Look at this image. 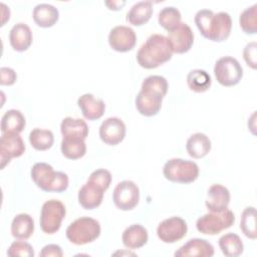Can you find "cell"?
<instances>
[{"mask_svg": "<svg viewBox=\"0 0 257 257\" xmlns=\"http://www.w3.org/2000/svg\"><path fill=\"white\" fill-rule=\"evenodd\" d=\"M105 5L108 7L110 10H119L121 7L125 4V1H105Z\"/></svg>", "mask_w": 257, "mask_h": 257, "instance_id": "41", "label": "cell"}, {"mask_svg": "<svg viewBox=\"0 0 257 257\" xmlns=\"http://www.w3.org/2000/svg\"><path fill=\"white\" fill-rule=\"evenodd\" d=\"M230 198V192L225 186L214 184L208 189L205 204L210 212H222L228 209Z\"/></svg>", "mask_w": 257, "mask_h": 257, "instance_id": "18", "label": "cell"}, {"mask_svg": "<svg viewBox=\"0 0 257 257\" xmlns=\"http://www.w3.org/2000/svg\"><path fill=\"white\" fill-rule=\"evenodd\" d=\"M187 84L195 92H204L210 88L212 78L204 69H193L187 75Z\"/></svg>", "mask_w": 257, "mask_h": 257, "instance_id": "30", "label": "cell"}, {"mask_svg": "<svg viewBox=\"0 0 257 257\" xmlns=\"http://www.w3.org/2000/svg\"><path fill=\"white\" fill-rule=\"evenodd\" d=\"M60 132L63 138H75L85 140L88 136L87 123L81 118L71 116L64 117L60 123Z\"/></svg>", "mask_w": 257, "mask_h": 257, "instance_id": "25", "label": "cell"}, {"mask_svg": "<svg viewBox=\"0 0 257 257\" xmlns=\"http://www.w3.org/2000/svg\"><path fill=\"white\" fill-rule=\"evenodd\" d=\"M60 149L62 155L69 160L80 159L86 153V145L82 139L62 138Z\"/></svg>", "mask_w": 257, "mask_h": 257, "instance_id": "29", "label": "cell"}, {"mask_svg": "<svg viewBox=\"0 0 257 257\" xmlns=\"http://www.w3.org/2000/svg\"><path fill=\"white\" fill-rule=\"evenodd\" d=\"M125 124L116 116L107 117L99 126V138L108 146H116L123 141L125 137Z\"/></svg>", "mask_w": 257, "mask_h": 257, "instance_id": "15", "label": "cell"}, {"mask_svg": "<svg viewBox=\"0 0 257 257\" xmlns=\"http://www.w3.org/2000/svg\"><path fill=\"white\" fill-rule=\"evenodd\" d=\"M215 253L214 246L206 239L193 238L181 246L176 252V257H212Z\"/></svg>", "mask_w": 257, "mask_h": 257, "instance_id": "16", "label": "cell"}, {"mask_svg": "<svg viewBox=\"0 0 257 257\" xmlns=\"http://www.w3.org/2000/svg\"><path fill=\"white\" fill-rule=\"evenodd\" d=\"M40 257H61L63 256V252L60 246L56 245V244H48L45 245L40 253H39Z\"/></svg>", "mask_w": 257, "mask_h": 257, "instance_id": "40", "label": "cell"}, {"mask_svg": "<svg viewBox=\"0 0 257 257\" xmlns=\"http://www.w3.org/2000/svg\"><path fill=\"white\" fill-rule=\"evenodd\" d=\"M243 58L248 66L253 69L257 67V43L255 41L249 42L243 49Z\"/></svg>", "mask_w": 257, "mask_h": 257, "instance_id": "38", "label": "cell"}, {"mask_svg": "<svg viewBox=\"0 0 257 257\" xmlns=\"http://www.w3.org/2000/svg\"><path fill=\"white\" fill-rule=\"evenodd\" d=\"M31 179L35 185L45 192H64L68 188V176L63 172H55L47 163H35L31 168Z\"/></svg>", "mask_w": 257, "mask_h": 257, "instance_id": "3", "label": "cell"}, {"mask_svg": "<svg viewBox=\"0 0 257 257\" xmlns=\"http://www.w3.org/2000/svg\"><path fill=\"white\" fill-rule=\"evenodd\" d=\"M211 141L203 133H195L187 140L186 150L190 157L194 159H202L211 151Z\"/></svg>", "mask_w": 257, "mask_h": 257, "instance_id": "23", "label": "cell"}, {"mask_svg": "<svg viewBox=\"0 0 257 257\" xmlns=\"http://www.w3.org/2000/svg\"><path fill=\"white\" fill-rule=\"evenodd\" d=\"M26 125V120L22 112L18 109L7 110L1 118L2 133H21Z\"/></svg>", "mask_w": 257, "mask_h": 257, "instance_id": "28", "label": "cell"}, {"mask_svg": "<svg viewBox=\"0 0 257 257\" xmlns=\"http://www.w3.org/2000/svg\"><path fill=\"white\" fill-rule=\"evenodd\" d=\"M24 152L25 144L18 133H2L0 138L1 169H4L12 158H19Z\"/></svg>", "mask_w": 257, "mask_h": 257, "instance_id": "10", "label": "cell"}, {"mask_svg": "<svg viewBox=\"0 0 257 257\" xmlns=\"http://www.w3.org/2000/svg\"><path fill=\"white\" fill-rule=\"evenodd\" d=\"M7 255L9 257H33L34 250L33 247L25 241H14L11 243L7 250Z\"/></svg>", "mask_w": 257, "mask_h": 257, "instance_id": "35", "label": "cell"}, {"mask_svg": "<svg viewBox=\"0 0 257 257\" xmlns=\"http://www.w3.org/2000/svg\"><path fill=\"white\" fill-rule=\"evenodd\" d=\"M142 87L151 88L153 90H156L160 93H162L164 96L168 92L169 84L168 80L161 75H150L146 77L142 83Z\"/></svg>", "mask_w": 257, "mask_h": 257, "instance_id": "36", "label": "cell"}, {"mask_svg": "<svg viewBox=\"0 0 257 257\" xmlns=\"http://www.w3.org/2000/svg\"><path fill=\"white\" fill-rule=\"evenodd\" d=\"M214 74L217 81L223 86H233L243 77V68L239 61L232 56L219 58L214 66Z\"/></svg>", "mask_w": 257, "mask_h": 257, "instance_id": "8", "label": "cell"}, {"mask_svg": "<svg viewBox=\"0 0 257 257\" xmlns=\"http://www.w3.org/2000/svg\"><path fill=\"white\" fill-rule=\"evenodd\" d=\"M173 50L166 36L152 34L137 52V61L146 69L156 68L172 58Z\"/></svg>", "mask_w": 257, "mask_h": 257, "instance_id": "2", "label": "cell"}, {"mask_svg": "<svg viewBox=\"0 0 257 257\" xmlns=\"http://www.w3.org/2000/svg\"><path fill=\"white\" fill-rule=\"evenodd\" d=\"M66 210L64 204L55 199L44 202L40 211V228L46 234L56 233L65 217Z\"/></svg>", "mask_w": 257, "mask_h": 257, "instance_id": "7", "label": "cell"}, {"mask_svg": "<svg viewBox=\"0 0 257 257\" xmlns=\"http://www.w3.org/2000/svg\"><path fill=\"white\" fill-rule=\"evenodd\" d=\"M32 16L34 22L38 26L48 28L57 22L59 18V12L58 9L51 4L40 3L34 7Z\"/></svg>", "mask_w": 257, "mask_h": 257, "instance_id": "22", "label": "cell"}, {"mask_svg": "<svg viewBox=\"0 0 257 257\" xmlns=\"http://www.w3.org/2000/svg\"><path fill=\"white\" fill-rule=\"evenodd\" d=\"M240 229L242 233L249 239L255 240L257 238L256 230V209L255 207H246L240 220Z\"/></svg>", "mask_w": 257, "mask_h": 257, "instance_id": "32", "label": "cell"}, {"mask_svg": "<svg viewBox=\"0 0 257 257\" xmlns=\"http://www.w3.org/2000/svg\"><path fill=\"white\" fill-rule=\"evenodd\" d=\"M112 201L115 207L121 211L133 210L139 204L140 189L133 181H121L113 190Z\"/></svg>", "mask_w": 257, "mask_h": 257, "instance_id": "9", "label": "cell"}, {"mask_svg": "<svg viewBox=\"0 0 257 257\" xmlns=\"http://www.w3.org/2000/svg\"><path fill=\"white\" fill-rule=\"evenodd\" d=\"M34 232V220L26 213L16 215L11 223V234L14 238L27 240Z\"/></svg>", "mask_w": 257, "mask_h": 257, "instance_id": "24", "label": "cell"}, {"mask_svg": "<svg viewBox=\"0 0 257 257\" xmlns=\"http://www.w3.org/2000/svg\"><path fill=\"white\" fill-rule=\"evenodd\" d=\"M105 190L98 185L87 180V182L78 191V202L85 210H92L97 208L102 200Z\"/></svg>", "mask_w": 257, "mask_h": 257, "instance_id": "17", "label": "cell"}, {"mask_svg": "<svg viewBox=\"0 0 257 257\" xmlns=\"http://www.w3.org/2000/svg\"><path fill=\"white\" fill-rule=\"evenodd\" d=\"M17 79V74L14 69L10 67L0 68V83L2 85H12Z\"/></svg>", "mask_w": 257, "mask_h": 257, "instance_id": "39", "label": "cell"}, {"mask_svg": "<svg viewBox=\"0 0 257 257\" xmlns=\"http://www.w3.org/2000/svg\"><path fill=\"white\" fill-rule=\"evenodd\" d=\"M109 46L117 52H127L132 50L137 43V34L135 30L125 25L113 27L108 34Z\"/></svg>", "mask_w": 257, "mask_h": 257, "instance_id": "14", "label": "cell"}, {"mask_svg": "<svg viewBox=\"0 0 257 257\" xmlns=\"http://www.w3.org/2000/svg\"><path fill=\"white\" fill-rule=\"evenodd\" d=\"M164 95L151 88L141 87L136 96V107L138 111L145 116H153L159 113L162 108Z\"/></svg>", "mask_w": 257, "mask_h": 257, "instance_id": "12", "label": "cell"}, {"mask_svg": "<svg viewBox=\"0 0 257 257\" xmlns=\"http://www.w3.org/2000/svg\"><path fill=\"white\" fill-rule=\"evenodd\" d=\"M194 20L200 33L209 40L221 42L231 33L232 19L227 12L214 13L209 9H201L196 13Z\"/></svg>", "mask_w": 257, "mask_h": 257, "instance_id": "1", "label": "cell"}, {"mask_svg": "<svg viewBox=\"0 0 257 257\" xmlns=\"http://www.w3.org/2000/svg\"><path fill=\"white\" fill-rule=\"evenodd\" d=\"M199 172L195 162L177 158L167 161L163 168V174L167 180L181 184L193 183L198 179Z\"/></svg>", "mask_w": 257, "mask_h": 257, "instance_id": "5", "label": "cell"}, {"mask_svg": "<svg viewBox=\"0 0 257 257\" xmlns=\"http://www.w3.org/2000/svg\"><path fill=\"white\" fill-rule=\"evenodd\" d=\"M149 234L147 229L141 224H133L125 228L121 235L122 244L128 249H139L147 244Z\"/></svg>", "mask_w": 257, "mask_h": 257, "instance_id": "21", "label": "cell"}, {"mask_svg": "<svg viewBox=\"0 0 257 257\" xmlns=\"http://www.w3.org/2000/svg\"><path fill=\"white\" fill-rule=\"evenodd\" d=\"M33 35L30 27L23 23L19 22L15 24L9 32V41L12 48L16 51L22 52L27 50L32 44Z\"/></svg>", "mask_w": 257, "mask_h": 257, "instance_id": "20", "label": "cell"}, {"mask_svg": "<svg viewBox=\"0 0 257 257\" xmlns=\"http://www.w3.org/2000/svg\"><path fill=\"white\" fill-rule=\"evenodd\" d=\"M219 247L222 253L227 257H237L243 253L244 244L239 235L227 233L219 238Z\"/></svg>", "mask_w": 257, "mask_h": 257, "instance_id": "27", "label": "cell"}, {"mask_svg": "<svg viewBox=\"0 0 257 257\" xmlns=\"http://www.w3.org/2000/svg\"><path fill=\"white\" fill-rule=\"evenodd\" d=\"M181 12L174 6L164 7L158 15L159 24L166 30H171L181 22Z\"/></svg>", "mask_w": 257, "mask_h": 257, "instance_id": "33", "label": "cell"}, {"mask_svg": "<svg viewBox=\"0 0 257 257\" xmlns=\"http://www.w3.org/2000/svg\"><path fill=\"white\" fill-rule=\"evenodd\" d=\"M241 29L246 34H256L257 32V3L242 11L239 17Z\"/></svg>", "mask_w": 257, "mask_h": 257, "instance_id": "34", "label": "cell"}, {"mask_svg": "<svg viewBox=\"0 0 257 257\" xmlns=\"http://www.w3.org/2000/svg\"><path fill=\"white\" fill-rule=\"evenodd\" d=\"M100 224L90 217H80L66 228V238L75 245H84L96 240L100 235Z\"/></svg>", "mask_w": 257, "mask_h": 257, "instance_id": "4", "label": "cell"}, {"mask_svg": "<svg viewBox=\"0 0 257 257\" xmlns=\"http://www.w3.org/2000/svg\"><path fill=\"white\" fill-rule=\"evenodd\" d=\"M77 105L82 115L88 120L100 118L105 110V104L102 99L95 98L92 93H84L77 99Z\"/></svg>", "mask_w": 257, "mask_h": 257, "instance_id": "19", "label": "cell"}, {"mask_svg": "<svg viewBox=\"0 0 257 257\" xmlns=\"http://www.w3.org/2000/svg\"><path fill=\"white\" fill-rule=\"evenodd\" d=\"M187 231L186 221L181 217L173 216L158 225L157 235L164 243H176L186 236Z\"/></svg>", "mask_w": 257, "mask_h": 257, "instance_id": "11", "label": "cell"}, {"mask_svg": "<svg viewBox=\"0 0 257 257\" xmlns=\"http://www.w3.org/2000/svg\"><path fill=\"white\" fill-rule=\"evenodd\" d=\"M235 223L234 213L226 209L222 212H210L198 218L197 230L205 235H217Z\"/></svg>", "mask_w": 257, "mask_h": 257, "instance_id": "6", "label": "cell"}, {"mask_svg": "<svg viewBox=\"0 0 257 257\" xmlns=\"http://www.w3.org/2000/svg\"><path fill=\"white\" fill-rule=\"evenodd\" d=\"M167 38L173 52L179 54L189 51L194 43V33L185 22H180L176 27L169 30Z\"/></svg>", "mask_w": 257, "mask_h": 257, "instance_id": "13", "label": "cell"}, {"mask_svg": "<svg viewBox=\"0 0 257 257\" xmlns=\"http://www.w3.org/2000/svg\"><path fill=\"white\" fill-rule=\"evenodd\" d=\"M153 11L152 1H139L126 13V21L135 26H142L151 19Z\"/></svg>", "mask_w": 257, "mask_h": 257, "instance_id": "26", "label": "cell"}, {"mask_svg": "<svg viewBox=\"0 0 257 257\" xmlns=\"http://www.w3.org/2000/svg\"><path fill=\"white\" fill-rule=\"evenodd\" d=\"M88 181L93 182L106 191L111 183V174L105 169H97L89 175Z\"/></svg>", "mask_w": 257, "mask_h": 257, "instance_id": "37", "label": "cell"}, {"mask_svg": "<svg viewBox=\"0 0 257 257\" xmlns=\"http://www.w3.org/2000/svg\"><path fill=\"white\" fill-rule=\"evenodd\" d=\"M29 142L35 150L46 151L52 147L54 143V136L53 133L49 130L36 127L30 132Z\"/></svg>", "mask_w": 257, "mask_h": 257, "instance_id": "31", "label": "cell"}]
</instances>
